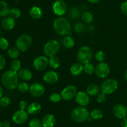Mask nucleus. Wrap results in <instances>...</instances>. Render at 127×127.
I'll return each mask as SVG.
<instances>
[{
    "instance_id": "1",
    "label": "nucleus",
    "mask_w": 127,
    "mask_h": 127,
    "mask_svg": "<svg viewBox=\"0 0 127 127\" xmlns=\"http://www.w3.org/2000/svg\"><path fill=\"white\" fill-rule=\"evenodd\" d=\"M1 82L4 87L12 90L17 88L19 85V76L17 72L9 70L4 72L1 76Z\"/></svg>"
},
{
    "instance_id": "2",
    "label": "nucleus",
    "mask_w": 127,
    "mask_h": 127,
    "mask_svg": "<svg viewBox=\"0 0 127 127\" xmlns=\"http://www.w3.org/2000/svg\"><path fill=\"white\" fill-rule=\"evenodd\" d=\"M53 29L58 34L69 36L71 34V25L68 19L58 17L53 21Z\"/></svg>"
},
{
    "instance_id": "3",
    "label": "nucleus",
    "mask_w": 127,
    "mask_h": 127,
    "mask_svg": "<svg viewBox=\"0 0 127 127\" xmlns=\"http://www.w3.org/2000/svg\"><path fill=\"white\" fill-rule=\"evenodd\" d=\"M90 117V113L86 107H79L74 108L71 113V117L74 122L81 123L88 120Z\"/></svg>"
},
{
    "instance_id": "4",
    "label": "nucleus",
    "mask_w": 127,
    "mask_h": 127,
    "mask_svg": "<svg viewBox=\"0 0 127 127\" xmlns=\"http://www.w3.org/2000/svg\"><path fill=\"white\" fill-rule=\"evenodd\" d=\"M93 51L89 46H82L77 53V60L82 64L85 65L89 63L93 57Z\"/></svg>"
},
{
    "instance_id": "5",
    "label": "nucleus",
    "mask_w": 127,
    "mask_h": 127,
    "mask_svg": "<svg viewBox=\"0 0 127 127\" xmlns=\"http://www.w3.org/2000/svg\"><path fill=\"white\" fill-rule=\"evenodd\" d=\"M32 44V38L28 34L20 35L16 41V46L21 52H25L28 51Z\"/></svg>"
},
{
    "instance_id": "6",
    "label": "nucleus",
    "mask_w": 127,
    "mask_h": 127,
    "mask_svg": "<svg viewBox=\"0 0 127 127\" xmlns=\"http://www.w3.org/2000/svg\"><path fill=\"white\" fill-rule=\"evenodd\" d=\"M60 44L58 41L55 39H51L47 41L43 46V53L46 57H51L55 56L60 51Z\"/></svg>"
},
{
    "instance_id": "7",
    "label": "nucleus",
    "mask_w": 127,
    "mask_h": 127,
    "mask_svg": "<svg viewBox=\"0 0 127 127\" xmlns=\"http://www.w3.org/2000/svg\"><path fill=\"white\" fill-rule=\"evenodd\" d=\"M119 87L118 82L112 78H107L104 80L100 85V90L102 92L106 95H110L114 93L117 90Z\"/></svg>"
},
{
    "instance_id": "8",
    "label": "nucleus",
    "mask_w": 127,
    "mask_h": 127,
    "mask_svg": "<svg viewBox=\"0 0 127 127\" xmlns=\"http://www.w3.org/2000/svg\"><path fill=\"white\" fill-rule=\"evenodd\" d=\"M110 67L106 62H99L95 67V73L100 78H105L110 73Z\"/></svg>"
},
{
    "instance_id": "9",
    "label": "nucleus",
    "mask_w": 127,
    "mask_h": 127,
    "mask_svg": "<svg viewBox=\"0 0 127 127\" xmlns=\"http://www.w3.org/2000/svg\"><path fill=\"white\" fill-rule=\"evenodd\" d=\"M77 92L76 87L73 85H70L64 87L62 90L60 94L62 99L65 101H69L75 98Z\"/></svg>"
},
{
    "instance_id": "10",
    "label": "nucleus",
    "mask_w": 127,
    "mask_h": 127,
    "mask_svg": "<svg viewBox=\"0 0 127 127\" xmlns=\"http://www.w3.org/2000/svg\"><path fill=\"white\" fill-rule=\"evenodd\" d=\"M29 113L25 110H19L15 112L12 115V120L14 123L17 125L24 124L28 120Z\"/></svg>"
},
{
    "instance_id": "11",
    "label": "nucleus",
    "mask_w": 127,
    "mask_h": 127,
    "mask_svg": "<svg viewBox=\"0 0 127 127\" xmlns=\"http://www.w3.org/2000/svg\"><path fill=\"white\" fill-rule=\"evenodd\" d=\"M52 9L55 14L59 17H62L67 12L68 7L64 1L62 0H58V1H56L53 3Z\"/></svg>"
},
{
    "instance_id": "12",
    "label": "nucleus",
    "mask_w": 127,
    "mask_h": 127,
    "mask_svg": "<svg viewBox=\"0 0 127 127\" xmlns=\"http://www.w3.org/2000/svg\"><path fill=\"white\" fill-rule=\"evenodd\" d=\"M112 113L117 118L122 120L127 117V107L123 103H117L112 108Z\"/></svg>"
},
{
    "instance_id": "13",
    "label": "nucleus",
    "mask_w": 127,
    "mask_h": 127,
    "mask_svg": "<svg viewBox=\"0 0 127 127\" xmlns=\"http://www.w3.org/2000/svg\"><path fill=\"white\" fill-rule=\"evenodd\" d=\"M45 88L42 83L35 82L30 86L29 93L33 97H40L44 95Z\"/></svg>"
},
{
    "instance_id": "14",
    "label": "nucleus",
    "mask_w": 127,
    "mask_h": 127,
    "mask_svg": "<svg viewBox=\"0 0 127 127\" xmlns=\"http://www.w3.org/2000/svg\"><path fill=\"white\" fill-rule=\"evenodd\" d=\"M33 65L37 70H44L48 65V59L46 56H38V57H36L33 61Z\"/></svg>"
},
{
    "instance_id": "15",
    "label": "nucleus",
    "mask_w": 127,
    "mask_h": 127,
    "mask_svg": "<svg viewBox=\"0 0 127 127\" xmlns=\"http://www.w3.org/2000/svg\"><path fill=\"white\" fill-rule=\"evenodd\" d=\"M76 102L81 107H86L88 105L90 102V97L84 91H79L77 92L75 96Z\"/></svg>"
},
{
    "instance_id": "16",
    "label": "nucleus",
    "mask_w": 127,
    "mask_h": 127,
    "mask_svg": "<svg viewBox=\"0 0 127 127\" xmlns=\"http://www.w3.org/2000/svg\"><path fill=\"white\" fill-rule=\"evenodd\" d=\"M58 74L54 70H49L46 72L43 76V81L46 83L52 85L57 83L58 80Z\"/></svg>"
},
{
    "instance_id": "17",
    "label": "nucleus",
    "mask_w": 127,
    "mask_h": 127,
    "mask_svg": "<svg viewBox=\"0 0 127 127\" xmlns=\"http://www.w3.org/2000/svg\"><path fill=\"white\" fill-rule=\"evenodd\" d=\"M1 27L6 31H11L13 29L16 25L15 19L10 16H6L4 17L1 21Z\"/></svg>"
},
{
    "instance_id": "18",
    "label": "nucleus",
    "mask_w": 127,
    "mask_h": 127,
    "mask_svg": "<svg viewBox=\"0 0 127 127\" xmlns=\"http://www.w3.org/2000/svg\"><path fill=\"white\" fill-rule=\"evenodd\" d=\"M43 127H54L56 123V118L51 113L46 114L42 120Z\"/></svg>"
},
{
    "instance_id": "19",
    "label": "nucleus",
    "mask_w": 127,
    "mask_h": 127,
    "mask_svg": "<svg viewBox=\"0 0 127 127\" xmlns=\"http://www.w3.org/2000/svg\"><path fill=\"white\" fill-rule=\"evenodd\" d=\"M17 74H18L19 78H21L22 80L24 81L31 80L32 78V72L30 70H29L28 68H21L17 72Z\"/></svg>"
},
{
    "instance_id": "20",
    "label": "nucleus",
    "mask_w": 127,
    "mask_h": 127,
    "mask_svg": "<svg viewBox=\"0 0 127 127\" xmlns=\"http://www.w3.org/2000/svg\"><path fill=\"white\" fill-rule=\"evenodd\" d=\"M42 106L38 102H32L30 103L27 108V113L29 115H37L40 112Z\"/></svg>"
},
{
    "instance_id": "21",
    "label": "nucleus",
    "mask_w": 127,
    "mask_h": 127,
    "mask_svg": "<svg viewBox=\"0 0 127 127\" xmlns=\"http://www.w3.org/2000/svg\"><path fill=\"white\" fill-rule=\"evenodd\" d=\"M29 14L33 19H40L43 16V12L42 9L38 6H32L29 10Z\"/></svg>"
},
{
    "instance_id": "22",
    "label": "nucleus",
    "mask_w": 127,
    "mask_h": 127,
    "mask_svg": "<svg viewBox=\"0 0 127 127\" xmlns=\"http://www.w3.org/2000/svg\"><path fill=\"white\" fill-rule=\"evenodd\" d=\"M84 71V65L80 62L75 63L70 67V72L73 76H78Z\"/></svg>"
},
{
    "instance_id": "23",
    "label": "nucleus",
    "mask_w": 127,
    "mask_h": 127,
    "mask_svg": "<svg viewBox=\"0 0 127 127\" xmlns=\"http://www.w3.org/2000/svg\"><path fill=\"white\" fill-rule=\"evenodd\" d=\"M10 9L9 5L5 1H0V17H5L9 14Z\"/></svg>"
},
{
    "instance_id": "24",
    "label": "nucleus",
    "mask_w": 127,
    "mask_h": 127,
    "mask_svg": "<svg viewBox=\"0 0 127 127\" xmlns=\"http://www.w3.org/2000/svg\"><path fill=\"white\" fill-rule=\"evenodd\" d=\"M86 92L89 96H97L100 93V88L96 84L91 83L87 87Z\"/></svg>"
},
{
    "instance_id": "25",
    "label": "nucleus",
    "mask_w": 127,
    "mask_h": 127,
    "mask_svg": "<svg viewBox=\"0 0 127 127\" xmlns=\"http://www.w3.org/2000/svg\"><path fill=\"white\" fill-rule=\"evenodd\" d=\"M63 44L66 48L70 49H72L74 47V44H75V42H74V39L71 36H66L63 39Z\"/></svg>"
},
{
    "instance_id": "26",
    "label": "nucleus",
    "mask_w": 127,
    "mask_h": 127,
    "mask_svg": "<svg viewBox=\"0 0 127 127\" xmlns=\"http://www.w3.org/2000/svg\"><path fill=\"white\" fill-rule=\"evenodd\" d=\"M82 21L84 22L87 24H90L94 20V16L93 14L89 11H85L81 14Z\"/></svg>"
},
{
    "instance_id": "27",
    "label": "nucleus",
    "mask_w": 127,
    "mask_h": 127,
    "mask_svg": "<svg viewBox=\"0 0 127 127\" xmlns=\"http://www.w3.org/2000/svg\"><path fill=\"white\" fill-rule=\"evenodd\" d=\"M80 10L79 8L76 6L72 7L70 8L68 12L69 16L72 19H78L80 16Z\"/></svg>"
},
{
    "instance_id": "28",
    "label": "nucleus",
    "mask_w": 127,
    "mask_h": 127,
    "mask_svg": "<svg viewBox=\"0 0 127 127\" xmlns=\"http://www.w3.org/2000/svg\"><path fill=\"white\" fill-rule=\"evenodd\" d=\"M48 65H49L51 68L56 69V68H58L60 67V61L59 59L56 57V56L51 57L48 59Z\"/></svg>"
},
{
    "instance_id": "29",
    "label": "nucleus",
    "mask_w": 127,
    "mask_h": 127,
    "mask_svg": "<svg viewBox=\"0 0 127 127\" xmlns=\"http://www.w3.org/2000/svg\"><path fill=\"white\" fill-rule=\"evenodd\" d=\"M20 52L21 51L17 47H11L7 51V56L12 59H17V57L20 56Z\"/></svg>"
},
{
    "instance_id": "30",
    "label": "nucleus",
    "mask_w": 127,
    "mask_h": 127,
    "mask_svg": "<svg viewBox=\"0 0 127 127\" xmlns=\"http://www.w3.org/2000/svg\"><path fill=\"white\" fill-rule=\"evenodd\" d=\"M103 112L99 109H94L91 111L90 113V117H91L92 119L95 120H99L102 118Z\"/></svg>"
},
{
    "instance_id": "31",
    "label": "nucleus",
    "mask_w": 127,
    "mask_h": 127,
    "mask_svg": "<svg viewBox=\"0 0 127 127\" xmlns=\"http://www.w3.org/2000/svg\"><path fill=\"white\" fill-rule=\"evenodd\" d=\"M10 67L11 70L15 71V72H18L21 68V62L18 59H12L10 64Z\"/></svg>"
},
{
    "instance_id": "32",
    "label": "nucleus",
    "mask_w": 127,
    "mask_h": 127,
    "mask_svg": "<svg viewBox=\"0 0 127 127\" xmlns=\"http://www.w3.org/2000/svg\"><path fill=\"white\" fill-rule=\"evenodd\" d=\"M84 72L89 75H93V73H95V67L93 64L90 62L84 65Z\"/></svg>"
},
{
    "instance_id": "33",
    "label": "nucleus",
    "mask_w": 127,
    "mask_h": 127,
    "mask_svg": "<svg viewBox=\"0 0 127 127\" xmlns=\"http://www.w3.org/2000/svg\"><path fill=\"white\" fill-rule=\"evenodd\" d=\"M9 16L12 17L14 19H18L21 17V10L17 7H13V8L11 9L9 11Z\"/></svg>"
},
{
    "instance_id": "34",
    "label": "nucleus",
    "mask_w": 127,
    "mask_h": 127,
    "mask_svg": "<svg viewBox=\"0 0 127 127\" xmlns=\"http://www.w3.org/2000/svg\"><path fill=\"white\" fill-rule=\"evenodd\" d=\"M29 88L30 87L28 85V83L25 82H23L19 83L17 88L21 93H27L28 91H29Z\"/></svg>"
},
{
    "instance_id": "35",
    "label": "nucleus",
    "mask_w": 127,
    "mask_h": 127,
    "mask_svg": "<svg viewBox=\"0 0 127 127\" xmlns=\"http://www.w3.org/2000/svg\"><path fill=\"white\" fill-rule=\"evenodd\" d=\"M29 127H43L42 121L38 118H32L30 120L29 123Z\"/></svg>"
},
{
    "instance_id": "36",
    "label": "nucleus",
    "mask_w": 127,
    "mask_h": 127,
    "mask_svg": "<svg viewBox=\"0 0 127 127\" xmlns=\"http://www.w3.org/2000/svg\"><path fill=\"white\" fill-rule=\"evenodd\" d=\"M94 57L99 62H102L105 59V54L102 51H98L94 54Z\"/></svg>"
},
{
    "instance_id": "37",
    "label": "nucleus",
    "mask_w": 127,
    "mask_h": 127,
    "mask_svg": "<svg viewBox=\"0 0 127 127\" xmlns=\"http://www.w3.org/2000/svg\"><path fill=\"white\" fill-rule=\"evenodd\" d=\"M49 99L53 103H58L62 99V98L61 94L57 93V92H54L50 95Z\"/></svg>"
},
{
    "instance_id": "38",
    "label": "nucleus",
    "mask_w": 127,
    "mask_h": 127,
    "mask_svg": "<svg viewBox=\"0 0 127 127\" xmlns=\"http://www.w3.org/2000/svg\"><path fill=\"white\" fill-rule=\"evenodd\" d=\"M74 31L77 33H82L85 31V26L83 22H77L74 26Z\"/></svg>"
},
{
    "instance_id": "39",
    "label": "nucleus",
    "mask_w": 127,
    "mask_h": 127,
    "mask_svg": "<svg viewBox=\"0 0 127 127\" xmlns=\"http://www.w3.org/2000/svg\"><path fill=\"white\" fill-rule=\"evenodd\" d=\"M9 47V42L4 37L0 38V49L2 50H7Z\"/></svg>"
},
{
    "instance_id": "40",
    "label": "nucleus",
    "mask_w": 127,
    "mask_h": 127,
    "mask_svg": "<svg viewBox=\"0 0 127 127\" xmlns=\"http://www.w3.org/2000/svg\"><path fill=\"white\" fill-rule=\"evenodd\" d=\"M10 103H11V100L8 97H2L0 98V105L2 107H7L9 105Z\"/></svg>"
},
{
    "instance_id": "41",
    "label": "nucleus",
    "mask_w": 127,
    "mask_h": 127,
    "mask_svg": "<svg viewBox=\"0 0 127 127\" xmlns=\"http://www.w3.org/2000/svg\"><path fill=\"white\" fill-rule=\"evenodd\" d=\"M97 102L99 103H103L106 101L107 100V95L105 93L101 92L99 93V94L97 95Z\"/></svg>"
},
{
    "instance_id": "42",
    "label": "nucleus",
    "mask_w": 127,
    "mask_h": 127,
    "mask_svg": "<svg viewBox=\"0 0 127 127\" xmlns=\"http://www.w3.org/2000/svg\"><path fill=\"white\" fill-rule=\"evenodd\" d=\"M120 10L124 15L127 16V1L122 3L120 6Z\"/></svg>"
},
{
    "instance_id": "43",
    "label": "nucleus",
    "mask_w": 127,
    "mask_h": 127,
    "mask_svg": "<svg viewBox=\"0 0 127 127\" xmlns=\"http://www.w3.org/2000/svg\"><path fill=\"white\" fill-rule=\"evenodd\" d=\"M28 103L26 100H21L19 103V107L21 110H26L28 107Z\"/></svg>"
},
{
    "instance_id": "44",
    "label": "nucleus",
    "mask_w": 127,
    "mask_h": 127,
    "mask_svg": "<svg viewBox=\"0 0 127 127\" xmlns=\"http://www.w3.org/2000/svg\"><path fill=\"white\" fill-rule=\"evenodd\" d=\"M6 59L2 55L0 54V70L3 69L6 65Z\"/></svg>"
},
{
    "instance_id": "45",
    "label": "nucleus",
    "mask_w": 127,
    "mask_h": 127,
    "mask_svg": "<svg viewBox=\"0 0 127 127\" xmlns=\"http://www.w3.org/2000/svg\"><path fill=\"white\" fill-rule=\"evenodd\" d=\"M120 125H121L122 127H127V118L121 120Z\"/></svg>"
},
{
    "instance_id": "46",
    "label": "nucleus",
    "mask_w": 127,
    "mask_h": 127,
    "mask_svg": "<svg viewBox=\"0 0 127 127\" xmlns=\"http://www.w3.org/2000/svg\"><path fill=\"white\" fill-rule=\"evenodd\" d=\"M11 126V123L9 120H5L3 122V127H10Z\"/></svg>"
},
{
    "instance_id": "47",
    "label": "nucleus",
    "mask_w": 127,
    "mask_h": 127,
    "mask_svg": "<svg viewBox=\"0 0 127 127\" xmlns=\"http://www.w3.org/2000/svg\"><path fill=\"white\" fill-rule=\"evenodd\" d=\"M99 1H100V0H88V1H89L90 3L92 4H96L97 3V2H99Z\"/></svg>"
},
{
    "instance_id": "48",
    "label": "nucleus",
    "mask_w": 127,
    "mask_h": 127,
    "mask_svg": "<svg viewBox=\"0 0 127 127\" xmlns=\"http://www.w3.org/2000/svg\"><path fill=\"white\" fill-rule=\"evenodd\" d=\"M2 95H3V89L2 87L0 86V98L2 97Z\"/></svg>"
},
{
    "instance_id": "49",
    "label": "nucleus",
    "mask_w": 127,
    "mask_h": 127,
    "mask_svg": "<svg viewBox=\"0 0 127 127\" xmlns=\"http://www.w3.org/2000/svg\"><path fill=\"white\" fill-rule=\"evenodd\" d=\"M89 30L90 31H94V27H93V26H90V27H89Z\"/></svg>"
},
{
    "instance_id": "50",
    "label": "nucleus",
    "mask_w": 127,
    "mask_h": 127,
    "mask_svg": "<svg viewBox=\"0 0 127 127\" xmlns=\"http://www.w3.org/2000/svg\"><path fill=\"white\" fill-rule=\"evenodd\" d=\"M124 77H125V79L126 80V81L127 82V70H126V72H125V75H124Z\"/></svg>"
},
{
    "instance_id": "51",
    "label": "nucleus",
    "mask_w": 127,
    "mask_h": 127,
    "mask_svg": "<svg viewBox=\"0 0 127 127\" xmlns=\"http://www.w3.org/2000/svg\"><path fill=\"white\" fill-rule=\"evenodd\" d=\"M0 127H3V122L0 121Z\"/></svg>"
},
{
    "instance_id": "52",
    "label": "nucleus",
    "mask_w": 127,
    "mask_h": 127,
    "mask_svg": "<svg viewBox=\"0 0 127 127\" xmlns=\"http://www.w3.org/2000/svg\"><path fill=\"white\" fill-rule=\"evenodd\" d=\"M1 37H1V31H0V38H1Z\"/></svg>"
},
{
    "instance_id": "53",
    "label": "nucleus",
    "mask_w": 127,
    "mask_h": 127,
    "mask_svg": "<svg viewBox=\"0 0 127 127\" xmlns=\"http://www.w3.org/2000/svg\"><path fill=\"white\" fill-rule=\"evenodd\" d=\"M16 1H17V2H19V0H16Z\"/></svg>"
},
{
    "instance_id": "54",
    "label": "nucleus",
    "mask_w": 127,
    "mask_h": 127,
    "mask_svg": "<svg viewBox=\"0 0 127 127\" xmlns=\"http://www.w3.org/2000/svg\"><path fill=\"white\" fill-rule=\"evenodd\" d=\"M56 1H58V0H56Z\"/></svg>"
}]
</instances>
